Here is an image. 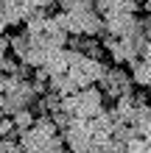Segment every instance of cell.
Listing matches in <instances>:
<instances>
[{"label":"cell","instance_id":"obj_1","mask_svg":"<svg viewBox=\"0 0 151 153\" xmlns=\"http://www.w3.org/2000/svg\"><path fill=\"white\" fill-rule=\"evenodd\" d=\"M62 137H65L67 148L73 153H87L92 150V139H90V123L87 117H73V123L67 128H62Z\"/></svg>","mask_w":151,"mask_h":153},{"label":"cell","instance_id":"obj_2","mask_svg":"<svg viewBox=\"0 0 151 153\" xmlns=\"http://www.w3.org/2000/svg\"><path fill=\"white\" fill-rule=\"evenodd\" d=\"M104 25H106L109 33H115V36H129L131 31L140 28V20H137V14H131V11L109 8V11L104 14Z\"/></svg>","mask_w":151,"mask_h":153},{"label":"cell","instance_id":"obj_3","mask_svg":"<svg viewBox=\"0 0 151 153\" xmlns=\"http://www.w3.org/2000/svg\"><path fill=\"white\" fill-rule=\"evenodd\" d=\"M104 109V89L101 86H84V89H78V111L76 117H95Z\"/></svg>","mask_w":151,"mask_h":153},{"label":"cell","instance_id":"obj_4","mask_svg":"<svg viewBox=\"0 0 151 153\" xmlns=\"http://www.w3.org/2000/svg\"><path fill=\"white\" fill-rule=\"evenodd\" d=\"M73 14H76V20H78L81 33H87V36H101V33L106 31L104 14L98 11V8H90V11H73Z\"/></svg>","mask_w":151,"mask_h":153},{"label":"cell","instance_id":"obj_5","mask_svg":"<svg viewBox=\"0 0 151 153\" xmlns=\"http://www.w3.org/2000/svg\"><path fill=\"white\" fill-rule=\"evenodd\" d=\"M48 70L50 75H59V73H67V56H65V48H48L45 53V64H42Z\"/></svg>","mask_w":151,"mask_h":153},{"label":"cell","instance_id":"obj_6","mask_svg":"<svg viewBox=\"0 0 151 153\" xmlns=\"http://www.w3.org/2000/svg\"><path fill=\"white\" fill-rule=\"evenodd\" d=\"M129 73H131V78H134L137 86H148L151 84V64L143 56H137V59L129 61Z\"/></svg>","mask_w":151,"mask_h":153},{"label":"cell","instance_id":"obj_7","mask_svg":"<svg viewBox=\"0 0 151 153\" xmlns=\"http://www.w3.org/2000/svg\"><path fill=\"white\" fill-rule=\"evenodd\" d=\"M48 22V8H31L25 17V33H42Z\"/></svg>","mask_w":151,"mask_h":153},{"label":"cell","instance_id":"obj_8","mask_svg":"<svg viewBox=\"0 0 151 153\" xmlns=\"http://www.w3.org/2000/svg\"><path fill=\"white\" fill-rule=\"evenodd\" d=\"M34 131H37L42 139L53 137V134H62V128L56 125V120H53V114H37V120H34Z\"/></svg>","mask_w":151,"mask_h":153},{"label":"cell","instance_id":"obj_9","mask_svg":"<svg viewBox=\"0 0 151 153\" xmlns=\"http://www.w3.org/2000/svg\"><path fill=\"white\" fill-rule=\"evenodd\" d=\"M50 89H53V92H59V95H73V92H78V86H76V81L70 78V73L50 75Z\"/></svg>","mask_w":151,"mask_h":153},{"label":"cell","instance_id":"obj_10","mask_svg":"<svg viewBox=\"0 0 151 153\" xmlns=\"http://www.w3.org/2000/svg\"><path fill=\"white\" fill-rule=\"evenodd\" d=\"M14 117V125H17V128H31V125H34V120H37V114H34V109H31V106H25V109H20V111H14L11 114Z\"/></svg>","mask_w":151,"mask_h":153},{"label":"cell","instance_id":"obj_11","mask_svg":"<svg viewBox=\"0 0 151 153\" xmlns=\"http://www.w3.org/2000/svg\"><path fill=\"white\" fill-rule=\"evenodd\" d=\"M45 53H48L45 48H34V45H31V50L25 53L20 61H25L28 67H42V64H45Z\"/></svg>","mask_w":151,"mask_h":153},{"label":"cell","instance_id":"obj_12","mask_svg":"<svg viewBox=\"0 0 151 153\" xmlns=\"http://www.w3.org/2000/svg\"><path fill=\"white\" fill-rule=\"evenodd\" d=\"M28 50H31V36H28V33H23V36H11V53H14L17 59H23Z\"/></svg>","mask_w":151,"mask_h":153},{"label":"cell","instance_id":"obj_13","mask_svg":"<svg viewBox=\"0 0 151 153\" xmlns=\"http://www.w3.org/2000/svg\"><path fill=\"white\" fill-rule=\"evenodd\" d=\"M65 148H67V142L62 134H53V137H48L42 142V150H48V153H56V150H65Z\"/></svg>","mask_w":151,"mask_h":153},{"label":"cell","instance_id":"obj_14","mask_svg":"<svg viewBox=\"0 0 151 153\" xmlns=\"http://www.w3.org/2000/svg\"><path fill=\"white\" fill-rule=\"evenodd\" d=\"M67 73H70V78L76 81V86H78V89H84V86H92V84H95V81L87 75L81 67H78V70H67Z\"/></svg>","mask_w":151,"mask_h":153},{"label":"cell","instance_id":"obj_15","mask_svg":"<svg viewBox=\"0 0 151 153\" xmlns=\"http://www.w3.org/2000/svg\"><path fill=\"white\" fill-rule=\"evenodd\" d=\"M23 145H20V139H11V137H0V153H20Z\"/></svg>","mask_w":151,"mask_h":153},{"label":"cell","instance_id":"obj_16","mask_svg":"<svg viewBox=\"0 0 151 153\" xmlns=\"http://www.w3.org/2000/svg\"><path fill=\"white\" fill-rule=\"evenodd\" d=\"M126 150H131V153H143V150H148V139H146V137H131V139L126 142Z\"/></svg>","mask_w":151,"mask_h":153},{"label":"cell","instance_id":"obj_17","mask_svg":"<svg viewBox=\"0 0 151 153\" xmlns=\"http://www.w3.org/2000/svg\"><path fill=\"white\" fill-rule=\"evenodd\" d=\"M17 70H20V61L11 59V56L6 53V56L0 59V73H11V75H17Z\"/></svg>","mask_w":151,"mask_h":153},{"label":"cell","instance_id":"obj_18","mask_svg":"<svg viewBox=\"0 0 151 153\" xmlns=\"http://www.w3.org/2000/svg\"><path fill=\"white\" fill-rule=\"evenodd\" d=\"M11 50V36H6V33H0V59L6 56V53Z\"/></svg>","mask_w":151,"mask_h":153},{"label":"cell","instance_id":"obj_19","mask_svg":"<svg viewBox=\"0 0 151 153\" xmlns=\"http://www.w3.org/2000/svg\"><path fill=\"white\" fill-rule=\"evenodd\" d=\"M59 8H65V11H73V8L78 6V0H56Z\"/></svg>","mask_w":151,"mask_h":153}]
</instances>
